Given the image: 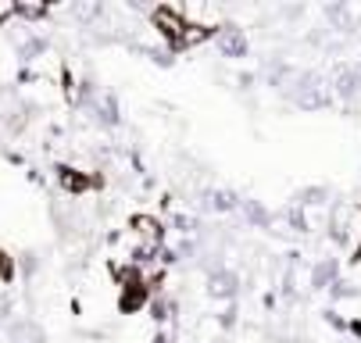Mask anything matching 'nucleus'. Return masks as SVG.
I'll return each instance as SVG.
<instances>
[{
  "mask_svg": "<svg viewBox=\"0 0 361 343\" xmlns=\"http://www.w3.org/2000/svg\"><path fill=\"white\" fill-rule=\"evenodd\" d=\"M326 293H329V301H333V304H340V301H354V297H361V286L340 275V279H336Z\"/></svg>",
  "mask_w": 361,
  "mask_h": 343,
  "instance_id": "f8f14e48",
  "label": "nucleus"
},
{
  "mask_svg": "<svg viewBox=\"0 0 361 343\" xmlns=\"http://www.w3.org/2000/svg\"><path fill=\"white\" fill-rule=\"evenodd\" d=\"M86 111H90V118L100 129H118L122 125V104H118V93L115 89H100Z\"/></svg>",
  "mask_w": 361,
  "mask_h": 343,
  "instance_id": "39448f33",
  "label": "nucleus"
},
{
  "mask_svg": "<svg viewBox=\"0 0 361 343\" xmlns=\"http://www.w3.org/2000/svg\"><path fill=\"white\" fill-rule=\"evenodd\" d=\"M283 96L300 111H326V108H333V93H329L326 75H319L312 68H297V75H293V82L286 86Z\"/></svg>",
  "mask_w": 361,
  "mask_h": 343,
  "instance_id": "f257e3e1",
  "label": "nucleus"
},
{
  "mask_svg": "<svg viewBox=\"0 0 361 343\" xmlns=\"http://www.w3.org/2000/svg\"><path fill=\"white\" fill-rule=\"evenodd\" d=\"M147 311H150V318H154V325H158V329H165V322H172V318H176V311H179V304H176L172 297H165V293H158V297H150V304H147Z\"/></svg>",
  "mask_w": 361,
  "mask_h": 343,
  "instance_id": "9b49d317",
  "label": "nucleus"
},
{
  "mask_svg": "<svg viewBox=\"0 0 361 343\" xmlns=\"http://www.w3.org/2000/svg\"><path fill=\"white\" fill-rule=\"evenodd\" d=\"M236 322H240V304H226L219 311V318H215L219 329H236Z\"/></svg>",
  "mask_w": 361,
  "mask_h": 343,
  "instance_id": "2eb2a0df",
  "label": "nucleus"
},
{
  "mask_svg": "<svg viewBox=\"0 0 361 343\" xmlns=\"http://www.w3.org/2000/svg\"><path fill=\"white\" fill-rule=\"evenodd\" d=\"M283 222L290 225V232H300V236H304L307 229H312V222H307V211H304V208H297L293 201L283 208Z\"/></svg>",
  "mask_w": 361,
  "mask_h": 343,
  "instance_id": "ddd939ff",
  "label": "nucleus"
},
{
  "mask_svg": "<svg viewBox=\"0 0 361 343\" xmlns=\"http://www.w3.org/2000/svg\"><path fill=\"white\" fill-rule=\"evenodd\" d=\"M347 332L361 339V318H347Z\"/></svg>",
  "mask_w": 361,
  "mask_h": 343,
  "instance_id": "412c9836",
  "label": "nucleus"
},
{
  "mask_svg": "<svg viewBox=\"0 0 361 343\" xmlns=\"http://www.w3.org/2000/svg\"><path fill=\"white\" fill-rule=\"evenodd\" d=\"M172 229L183 236V239H190V236H197L200 232V218H193V215H172Z\"/></svg>",
  "mask_w": 361,
  "mask_h": 343,
  "instance_id": "4468645a",
  "label": "nucleus"
},
{
  "mask_svg": "<svg viewBox=\"0 0 361 343\" xmlns=\"http://www.w3.org/2000/svg\"><path fill=\"white\" fill-rule=\"evenodd\" d=\"M212 36H215V51L229 61H243L250 54V39L240 25H219V32H212Z\"/></svg>",
  "mask_w": 361,
  "mask_h": 343,
  "instance_id": "423d86ee",
  "label": "nucleus"
},
{
  "mask_svg": "<svg viewBox=\"0 0 361 343\" xmlns=\"http://www.w3.org/2000/svg\"><path fill=\"white\" fill-rule=\"evenodd\" d=\"M343 275V265H340V258H333V254H326V258H315V265H312V272H307V286H312L315 293H326L336 279Z\"/></svg>",
  "mask_w": 361,
  "mask_h": 343,
  "instance_id": "0eeeda50",
  "label": "nucleus"
},
{
  "mask_svg": "<svg viewBox=\"0 0 361 343\" xmlns=\"http://www.w3.org/2000/svg\"><path fill=\"white\" fill-rule=\"evenodd\" d=\"M197 201H200V211H208V215H233L243 197L229 186H204L197 193Z\"/></svg>",
  "mask_w": 361,
  "mask_h": 343,
  "instance_id": "20e7f679",
  "label": "nucleus"
},
{
  "mask_svg": "<svg viewBox=\"0 0 361 343\" xmlns=\"http://www.w3.org/2000/svg\"><path fill=\"white\" fill-rule=\"evenodd\" d=\"M204 282H208V286H204V293H208L212 301H219V304H236V297L243 293V279L229 265H215Z\"/></svg>",
  "mask_w": 361,
  "mask_h": 343,
  "instance_id": "f03ea898",
  "label": "nucleus"
},
{
  "mask_svg": "<svg viewBox=\"0 0 361 343\" xmlns=\"http://www.w3.org/2000/svg\"><path fill=\"white\" fill-rule=\"evenodd\" d=\"M326 82H329L333 101H340V104H354V101H361V68H357L354 61H340Z\"/></svg>",
  "mask_w": 361,
  "mask_h": 343,
  "instance_id": "7ed1b4c3",
  "label": "nucleus"
},
{
  "mask_svg": "<svg viewBox=\"0 0 361 343\" xmlns=\"http://www.w3.org/2000/svg\"><path fill=\"white\" fill-rule=\"evenodd\" d=\"M36 268H39V261H36V254H22V272H25V275H32Z\"/></svg>",
  "mask_w": 361,
  "mask_h": 343,
  "instance_id": "6ab92c4d",
  "label": "nucleus"
},
{
  "mask_svg": "<svg viewBox=\"0 0 361 343\" xmlns=\"http://www.w3.org/2000/svg\"><path fill=\"white\" fill-rule=\"evenodd\" d=\"M236 86L240 89H254V72H240L236 75Z\"/></svg>",
  "mask_w": 361,
  "mask_h": 343,
  "instance_id": "aec40b11",
  "label": "nucleus"
},
{
  "mask_svg": "<svg viewBox=\"0 0 361 343\" xmlns=\"http://www.w3.org/2000/svg\"><path fill=\"white\" fill-rule=\"evenodd\" d=\"M143 54H147L154 65H161V68H169V65H172V58H176V54L169 51V46H143Z\"/></svg>",
  "mask_w": 361,
  "mask_h": 343,
  "instance_id": "dca6fc26",
  "label": "nucleus"
},
{
  "mask_svg": "<svg viewBox=\"0 0 361 343\" xmlns=\"http://www.w3.org/2000/svg\"><path fill=\"white\" fill-rule=\"evenodd\" d=\"M72 15L82 18V22H93V18L104 15V4H72Z\"/></svg>",
  "mask_w": 361,
  "mask_h": 343,
  "instance_id": "f3484780",
  "label": "nucleus"
},
{
  "mask_svg": "<svg viewBox=\"0 0 361 343\" xmlns=\"http://www.w3.org/2000/svg\"><path fill=\"white\" fill-rule=\"evenodd\" d=\"M54 175H58L61 189H65V193H72V197H82V193H90V189L97 186V179H93V175H86V172H79L75 165H65V161H58V165H54Z\"/></svg>",
  "mask_w": 361,
  "mask_h": 343,
  "instance_id": "6e6552de",
  "label": "nucleus"
},
{
  "mask_svg": "<svg viewBox=\"0 0 361 343\" xmlns=\"http://www.w3.org/2000/svg\"><path fill=\"white\" fill-rule=\"evenodd\" d=\"M8 311H11V301H8V297H0V318H8Z\"/></svg>",
  "mask_w": 361,
  "mask_h": 343,
  "instance_id": "5701e85b",
  "label": "nucleus"
},
{
  "mask_svg": "<svg viewBox=\"0 0 361 343\" xmlns=\"http://www.w3.org/2000/svg\"><path fill=\"white\" fill-rule=\"evenodd\" d=\"M329 201H333V189L322 186V182H315V186H300V189L293 193V204L304 208V211H312V208H329Z\"/></svg>",
  "mask_w": 361,
  "mask_h": 343,
  "instance_id": "9d476101",
  "label": "nucleus"
},
{
  "mask_svg": "<svg viewBox=\"0 0 361 343\" xmlns=\"http://www.w3.org/2000/svg\"><path fill=\"white\" fill-rule=\"evenodd\" d=\"M322 322H326L329 329H336V332H347V318H343L336 308H326V311H322Z\"/></svg>",
  "mask_w": 361,
  "mask_h": 343,
  "instance_id": "a211bd4d",
  "label": "nucleus"
},
{
  "mask_svg": "<svg viewBox=\"0 0 361 343\" xmlns=\"http://www.w3.org/2000/svg\"><path fill=\"white\" fill-rule=\"evenodd\" d=\"M236 215L243 218V225H250V229H272V222H276V215L257 201V197H243L240 201V208H236Z\"/></svg>",
  "mask_w": 361,
  "mask_h": 343,
  "instance_id": "1a4fd4ad",
  "label": "nucleus"
},
{
  "mask_svg": "<svg viewBox=\"0 0 361 343\" xmlns=\"http://www.w3.org/2000/svg\"><path fill=\"white\" fill-rule=\"evenodd\" d=\"M154 343H172V336L165 329H154Z\"/></svg>",
  "mask_w": 361,
  "mask_h": 343,
  "instance_id": "4be33fe9",
  "label": "nucleus"
}]
</instances>
